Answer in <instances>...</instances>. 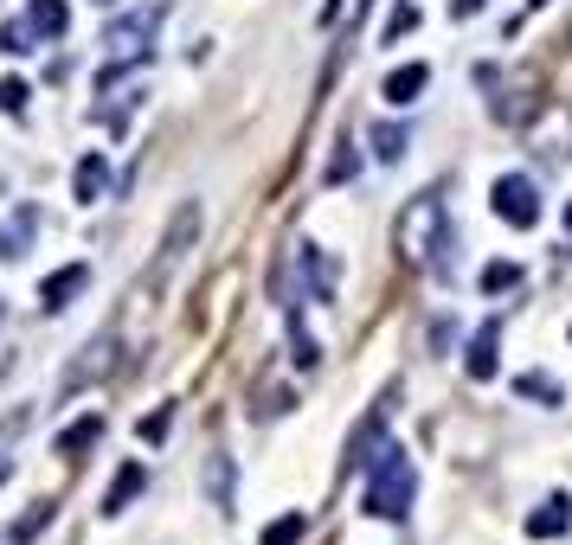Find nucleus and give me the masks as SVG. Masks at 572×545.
<instances>
[{"label":"nucleus","mask_w":572,"mask_h":545,"mask_svg":"<svg viewBox=\"0 0 572 545\" xmlns=\"http://www.w3.org/2000/svg\"><path fill=\"white\" fill-rule=\"evenodd\" d=\"M26 97H33V90H26L20 77H0V116H20V109H26Z\"/></svg>","instance_id":"21"},{"label":"nucleus","mask_w":572,"mask_h":545,"mask_svg":"<svg viewBox=\"0 0 572 545\" xmlns=\"http://www.w3.org/2000/svg\"><path fill=\"white\" fill-rule=\"evenodd\" d=\"M20 26H26V39H65V26H72V7L65 0H33L26 13H20Z\"/></svg>","instance_id":"5"},{"label":"nucleus","mask_w":572,"mask_h":545,"mask_svg":"<svg viewBox=\"0 0 572 545\" xmlns=\"http://www.w3.org/2000/svg\"><path fill=\"white\" fill-rule=\"evenodd\" d=\"M496 340H501V321H489L470 340V379H496Z\"/></svg>","instance_id":"11"},{"label":"nucleus","mask_w":572,"mask_h":545,"mask_svg":"<svg viewBox=\"0 0 572 545\" xmlns=\"http://www.w3.org/2000/svg\"><path fill=\"white\" fill-rule=\"evenodd\" d=\"M84 353H90V360H77V366H72V379H65V385H84L90 372H110V353H116V340H110V334H104V340H97V347H84Z\"/></svg>","instance_id":"15"},{"label":"nucleus","mask_w":572,"mask_h":545,"mask_svg":"<svg viewBox=\"0 0 572 545\" xmlns=\"http://www.w3.org/2000/svg\"><path fill=\"white\" fill-rule=\"evenodd\" d=\"M406 33H419V7H412V0H406V7L392 13V20H386V45H399Z\"/></svg>","instance_id":"20"},{"label":"nucleus","mask_w":572,"mask_h":545,"mask_svg":"<svg viewBox=\"0 0 572 545\" xmlns=\"http://www.w3.org/2000/svg\"><path fill=\"white\" fill-rule=\"evenodd\" d=\"M104 186H110V161H104V154H84L77 174H72V193L90 206V199H104Z\"/></svg>","instance_id":"9"},{"label":"nucleus","mask_w":572,"mask_h":545,"mask_svg":"<svg viewBox=\"0 0 572 545\" xmlns=\"http://www.w3.org/2000/svg\"><path fill=\"white\" fill-rule=\"evenodd\" d=\"M90 283V263H65L58 276H45V290H39V302L45 308H72V295Z\"/></svg>","instance_id":"8"},{"label":"nucleus","mask_w":572,"mask_h":545,"mask_svg":"<svg viewBox=\"0 0 572 545\" xmlns=\"http://www.w3.org/2000/svg\"><path fill=\"white\" fill-rule=\"evenodd\" d=\"M451 13H457V20H470V13H483V0H451Z\"/></svg>","instance_id":"25"},{"label":"nucleus","mask_w":572,"mask_h":545,"mask_svg":"<svg viewBox=\"0 0 572 545\" xmlns=\"http://www.w3.org/2000/svg\"><path fill=\"white\" fill-rule=\"evenodd\" d=\"M39 526H52V508H45V501H39V513H26V520L13 526V545H26V539L39 533Z\"/></svg>","instance_id":"23"},{"label":"nucleus","mask_w":572,"mask_h":545,"mask_svg":"<svg viewBox=\"0 0 572 545\" xmlns=\"http://www.w3.org/2000/svg\"><path fill=\"white\" fill-rule=\"evenodd\" d=\"M7 475H13V462H7V456H0V481H7Z\"/></svg>","instance_id":"26"},{"label":"nucleus","mask_w":572,"mask_h":545,"mask_svg":"<svg viewBox=\"0 0 572 545\" xmlns=\"http://www.w3.org/2000/svg\"><path fill=\"white\" fill-rule=\"evenodd\" d=\"M515 392H521V399H540V404H566V392H560L553 379H540V372H521Z\"/></svg>","instance_id":"17"},{"label":"nucleus","mask_w":572,"mask_h":545,"mask_svg":"<svg viewBox=\"0 0 572 545\" xmlns=\"http://www.w3.org/2000/svg\"><path fill=\"white\" fill-rule=\"evenodd\" d=\"M496 218L515 225V231H535L540 225V193H535L528 174H501L496 181Z\"/></svg>","instance_id":"4"},{"label":"nucleus","mask_w":572,"mask_h":545,"mask_svg":"<svg viewBox=\"0 0 572 545\" xmlns=\"http://www.w3.org/2000/svg\"><path fill=\"white\" fill-rule=\"evenodd\" d=\"M303 533H309L303 513H283V520H270V526H265V539H258V545H296Z\"/></svg>","instance_id":"16"},{"label":"nucleus","mask_w":572,"mask_h":545,"mask_svg":"<svg viewBox=\"0 0 572 545\" xmlns=\"http://www.w3.org/2000/svg\"><path fill=\"white\" fill-rule=\"evenodd\" d=\"M97 436H104V417L90 411V417H77V424H72V430H65V436H58L52 449H58V456H84V449H90Z\"/></svg>","instance_id":"13"},{"label":"nucleus","mask_w":572,"mask_h":545,"mask_svg":"<svg viewBox=\"0 0 572 545\" xmlns=\"http://www.w3.org/2000/svg\"><path fill=\"white\" fill-rule=\"evenodd\" d=\"M399 251L406 263H419V270H444V251H451V212H444V199L438 193H419L406 218H399Z\"/></svg>","instance_id":"2"},{"label":"nucleus","mask_w":572,"mask_h":545,"mask_svg":"<svg viewBox=\"0 0 572 545\" xmlns=\"http://www.w3.org/2000/svg\"><path fill=\"white\" fill-rule=\"evenodd\" d=\"M142 488H149V469H142V462H122V475H116L110 494H104V513H122L136 494H142Z\"/></svg>","instance_id":"10"},{"label":"nucleus","mask_w":572,"mask_h":545,"mask_svg":"<svg viewBox=\"0 0 572 545\" xmlns=\"http://www.w3.org/2000/svg\"><path fill=\"white\" fill-rule=\"evenodd\" d=\"M483 290H489V295L521 290V270H515V263H489V270H483Z\"/></svg>","instance_id":"19"},{"label":"nucleus","mask_w":572,"mask_h":545,"mask_svg":"<svg viewBox=\"0 0 572 545\" xmlns=\"http://www.w3.org/2000/svg\"><path fill=\"white\" fill-rule=\"evenodd\" d=\"M386 411H392V399H380V404H374V411H367V424H360V430L347 436V469H360V462H367V456H374V449H380Z\"/></svg>","instance_id":"6"},{"label":"nucleus","mask_w":572,"mask_h":545,"mask_svg":"<svg viewBox=\"0 0 572 545\" xmlns=\"http://www.w3.org/2000/svg\"><path fill=\"white\" fill-rule=\"evenodd\" d=\"M566 231H572V199H566Z\"/></svg>","instance_id":"27"},{"label":"nucleus","mask_w":572,"mask_h":545,"mask_svg":"<svg viewBox=\"0 0 572 545\" xmlns=\"http://www.w3.org/2000/svg\"><path fill=\"white\" fill-rule=\"evenodd\" d=\"M424 84H431V72H424V65H399V72L386 77V103H412Z\"/></svg>","instance_id":"12"},{"label":"nucleus","mask_w":572,"mask_h":545,"mask_svg":"<svg viewBox=\"0 0 572 545\" xmlns=\"http://www.w3.org/2000/svg\"><path fill=\"white\" fill-rule=\"evenodd\" d=\"M154 26H161V7H136V13H122L110 33H104V58H110V65H136V58H149Z\"/></svg>","instance_id":"3"},{"label":"nucleus","mask_w":572,"mask_h":545,"mask_svg":"<svg viewBox=\"0 0 572 545\" xmlns=\"http://www.w3.org/2000/svg\"><path fill=\"white\" fill-rule=\"evenodd\" d=\"M168 424H174V411H154L149 424H142V436H149V443H161V436H168Z\"/></svg>","instance_id":"24"},{"label":"nucleus","mask_w":572,"mask_h":545,"mask_svg":"<svg viewBox=\"0 0 572 545\" xmlns=\"http://www.w3.org/2000/svg\"><path fill=\"white\" fill-rule=\"evenodd\" d=\"M374 154H380V161H399V154H406V129H399V122L374 129Z\"/></svg>","instance_id":"18"},{"label":"nucleus","mask_w":572,"mask_h":545,"mask_svg":"<svg viewBox=\"0 0 572 545\" xmlns=\"http://www.w3.org/2000/svg\"><path fill=\"white\" fill-rule=\"evenodd\" d=\"M412 494H419V475H412L406 443H380V449L367 456V501H360V508L374 513V520H406Z\"/></svg>","instance_id":"1"},{"label":"nucleus","mask_w":572,"mask_h":545,"mask_svg":"<svg viewBox=\"0 0 572 545\" xmlns=\"http://www.w3.org/2000/svg\"><path fill=\"white\" fill-rule=\"evenodd\" d=\"M572 526V501L566 494H553V501H540L535 513H528V539H560Z\"/></svg>","instance_id":"7"},{"label":"nucleus","mask_w":572,"mask_h":545,"mask_svg":"<svg viewBox=\"0 0 572 545\" xmlns=\"http://www.w3.org/2000/svg\"><path fill=\"white\" fill-rule=\"evenodd\" d=\"M33 225H39V212H33V206H20V218H13V225L0 231V257H20V251H26V238H33Z\"/></svg>","instance_id":"14"},{"label":"nucleus","mask_w":572,"mask_h":545,"mask_svg":"<svg viewBox=\"0 0 572 545\" xmlns=\"http://www.w3.org/2000/svg\"><path fill=\"white\" fill-rule=\"evenodd\" d=\"M213 501L231 508V462H226V456H213Z\"/></svg>","instance_id":"22"}]
</instances>
